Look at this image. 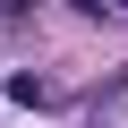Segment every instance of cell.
Masks as SVG:
<instances>
[{
	"label": "cell",
	"mask_w": 128,
	"mask_h": 128,
	"mask_svg": "<svg viewBox=\"0 0 128 128\" xmlns=\"http://www.w3.org/2000/svg\"><path fill=\"white\" fill-rule=\"evenodd\" d=\"M26 9H34V0H0V26H9V17H26Z\"/></svg>",
	"instance_id": "cell-1"
},
{
	"label": "cell",
	"mask_w": 128,
	"mask_h": 128,
	"mask_svg": "<svg viewBox=\"0 0 128 128\" xmlns=\"http://www.w3.org/2000/svg\"><path fill=\"white\" fill-rule=\"evenodd\" d=\"M102 9H128V0H102Z\"/></svg>",
	"instance_id": "cell-2"
}]
</instances>
